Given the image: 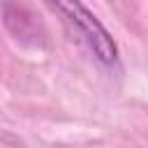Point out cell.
<instances>
[{"label":"cell","instance_id":"cell-1","mask_svg":"<svg viewBox=\"0 0 148 148\" xmlns=\"http://www.w3.org/2000/svg\"><path fill=\"white\" fill-rule=\"evenodd\" d=\"M69 25L76 39L90 51V56L106 69L118 67V46L102 21L81 0H46Z\"/></svg>","mask_w":148,"mask_h":148}]
</instances>
